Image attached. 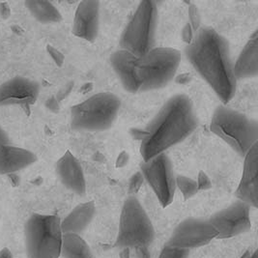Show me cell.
I'll list each match as a JSON object with an SVG mask.
<instances>
[{"label":"cell","mask_w":258,"mask_h":258,"mask_svg":"<svg viewBox=\"0 0 258 258\" xmlns=\"http://www.w3.org/2000/svg\"><path fill=\"white\" fill-rule=\"evenodd\" d=\"M39 95V85L24 78H14L0 85V106L34 104Z\"/></svg>","instance_id":"12"},{"label":"cell","mask_w":258,"mask_h":258,"mask_svg":"<svg viewBox=\"0 0 258 258\" xmlns=\"http://www.w3.org/2000/svg\"><path fill=\"white\" fill-rule=\"evenodd\" d=\"M100 21V2L93 0L82 1L75 13L73 32L88 42H92L98 36Z\"/></svg>","instance_id":"14"},{"label":"cell","mask_w":258,"mask_h":258,"mask_svg":"<svg viewBox=\"0 0 258 258\" xmlns=\"http://www.w3.org/2000/svg\"><path fill=\"white\" fill-rule=\"evenodd\" d=\"M94 216L95 205L92 201L78 205L63 221H61L63 234L74 233L81 235L91 223Z\"/></svg>","instance_id":"18"},{"label":"cell","mask_w":258,"mask_h":258,"mask_svg":"<svg viewBox=\"0 0 258 258\" xmlns=\"http://www.w3.org/2000/svg\"><path fill=\"white\" fill-rule=\"evenodd\" d=\"M198 126L191 100L187 95L171 97L154 118L141 145L143 162L164 154L184 141Z\"/></svg>","instance_id":"3"},{"label":"cell","mask_w":258,"mask_h":258,"mask_svg":"<svg viewBox=\"0 0 258 258\" xmlns=\"http://www.w3.org/2000/svg\"><path fill=\"white\" fill-rule=\"evenodd\" d=\"M120 258H131V253H130V248H122L120 251Z\"/></svg>","instance_id":"27"},{"label":"cell","mask_w":258,"mask_h":258,"mask_svg":"<svg viewBox=\"0 0 258 258\" xmlns=\"http://www.w3.org/2000/svg\"><path fill=\"white\" fill-rule=\"evenodd\" d=\"M181 53L175 48L155 47L137 56L119 48L110 56V64L123 87L131 93L160 89L176 75Z\"/></svg>","instance_id":"1"},{"label":"cell","mask_w":258,"mask_h":258,"mask_svg":"<svg viewBox=\"0 0 258 258\" xmlns=\"http://www.w3.org/2000/svg\"><path fill=\"white\" fill-rule=\"evenodd\" d=\"M37 161L35 154L27 149L7 144L0 148V175H9L24 169Z\"/></svg>","instance_id":"16"},{"label":"cell","mask_w":258,"mask_h":258,"mask_svg":"<svg viewBox=\"0 0 258 258\" xmlns=\"http://www.w3.org/2000/svg\"><path fill=\"white\" fill-rule=\"evenodd\" d=\"M9 144V138L7 134L4 132V130L0 127V148Z\"/></svg>","instance_id":"23"},{"label":"cell","mask_w":258,"mask_h":258,"mask_svg":"<svg viewBox=\"0 0 258 258\" xmlns=\"http://www.w3.org/2000/svg\"><path fill=\"white\" fill-rule=\"evenodd\" d=\"M185 53L223 105L227 104L235 95L237 81L226 40L211 27H201L185 48Z\"/></svg>","instance_id":"2"},{"label":"cell","mask_w":258,"mask_h":258,"mask_svg":"<svg viewBox=\"0 0 258 258\" xmlns=\"http://www.w3.org/2000/svg\"><path fill=\"white\" fill-rule=\"evenodd\" d=\"M217 238L218 231L208 219L188 218L177 225L167 245L189 250L206 246Z\"/></svg>","instance_id":"10"},{"label":"cell","mask_w":258,"mask_h":258,"mask_svg":"<svg viewBox=\"0 0 258 258\" xmlns=\"http://www.w3.org/2000/svg\"><path fill=\"white\" fill-rule=\"evenodd\" d=\"M141 168L143 176L162 206H168L173 200L176 188V181L169 158L164 153L158 155L149 161H145Z\"/></svg>","instance_id":"9"},{"label":"cell","mask_w":258,"mask_h":258,"mask_svg":"<svg viewBox=\"0 0 258 258\" xmlns=\"http://www.w3.org/2000/svg\"><path fill=\"white\" fill-rule=\"evenodd\" d=\"M236 81L255 78L258 74L257 31L249 38L233 64Z\"/></svg>","instance_id":"17"},{"label":"cell","mask_w":258,"mask_h":258,"mask_svg":"<svg viewBox=\"0 0 258 258\" xmlns=\"http://www.w3.org/2000/svg\"><path fill=\"white\" fill-rule=\"evenodd\" d=\"M154 238V226L145 209L137 198L129 197L122 207L116 245L122 248L147 247Z\"/></svg>","instance_id":"8"},{"label":"cell","mask_w":258,"mask_h":258,"mask_svg":"<svg viewBox=\"0 0 258 258\" xmlns=\"http://www.w3.org/2000/svg\"><path fill=\"white\" fill-rule=\"evenodd\" d=\"M0 258H14V255L8 247H4L0 251Z\"/></svg>","instance_id":"25"},{"label":"cell","mask_w":258,"mask_h":258,"mask_svg":"<svg viewBox=\"0 0 258 258\" xmlns=\"http://www.w3.org/2000/svg\"><path fill=\"white\" fill-rule=\"evenodd\" d=\"M25 6L36 20L43 24L59 23L62 20L57 8L49 1L28 0L25 1Z\"/></svg>","instance_id":"20"},{"label":"cell","mask_w":258,"mask_h":258,"mask_svg":"<svg viewBox=\"0 0 258 258\" xmlns=\"http://www.w3.org/2000/svg\"><path fill=\"white\" fill-rule=\"evenodd\" d=\"M137 254H138V257L140 258H149V252L147 250V247L145 246H140V247H137Z\"/></svg>","instance_id":"24"},{"label":"cell","mask_w":258,"mask_h":258,"mask_svg":"<svg viewBox=\"0 0 258 258\" xmlns=\"http://www.w3.org/2000/svg\"><path fill=\"white\" fill-rule=\"evenodd\" d=\"M210 128L241 157L258 143L257 121L224 105L215 109Z\"/></svg>","instance_id":"4"},{"label":"cell","mask_w":258,"mask_h":258,"mask_svg":"<svg viewBox=\"0 0 258 258\" xmlns=\"http://www.w3.org/2000/svg\"><path fill=\"white\" fill-rule=\"evenodd\" d=\"M8 176L10 177V180L12 182V185L14 187H17L19 185V176L16 175V173H12V174H9Z\"/></svg>","instance_id":"26"},{"label":"cell","mask_w":258,"mask_h":258,"mask_svg":"<svg viewBox=\"0 0 258 258\" xmlns=\"http://www.w3.org/2000/svg\"><path fill=\"white\" fill-rule=\"evenodd\" d=\"M250 258H258L257 250H255V251L250 255Z\"/></svg>","instance_id":"29"},{"label":"cell","mask_w":258,"mask_h":258,"mask_svg":"<svg viewBox=\"0 0 258 258\" xmlns=\"http://www.w3.org/2000/svg\"><path fill=\"white\" fill-rule=\"evenodd\" d=\"M56 171L60 181L66 188L79 196L85 194L86 181L82 164L70 151H67L59 159Z\"/></svg>","instance_id":"15"},{"label":"cell","mask_w":258,"mask_h":258,"mask_svg":"<svg viewBox=\"0 0 258 258\" xmlns=\"http://www.w3.org/2000/svg\"><path fill=\"white\" fill-rule=\"evenodd\" d=\"M11 15V9L7 2L0 3V17L2 19H8Z\"/></svg>","instance_id":"22"},{"label":"cell","mask_w":258,"mask_h":258,"mask_svg":"<svg viewBox=\"0 0 258 258\" xmlns=\"http://www.w3.org/2000/svg\"><path fill=\"white\" fill-rule=\"evenodd\" d=\"M61 255L64 258H94L87 243L81 235L64 233Z\"/></svg>","instance_id":"19"},{"label":"cell","mask_w":258,"mask_h":258,"mask_svg":"<svg viewBox=\"0 0 258 258\" xmlns=\"http://www.w3.org/2000/svg\"><path fill=\"white\" fill-rule=\"evenodd\" d=\"M250 255H251V253H250L249 251H246V252L241 256V258H250Z\"/></svg>","instance_id":"28"},{"label":"cell","mask_w":258,"mask_h":258,"mask_svg":"<svg viewBox=\"0 0 258 258\" xmlns=\"http://www.w3.org/2000/svg\"><path fill=\"white\" fill-rule=\"evenodd\" d=\"M188 253H189V250L187 249L177 248V247L166 245L163 248L159 258H188Z\"/></svg>","instance_id":"21"},{"label":"cell","mask_w":258,"mask_h":258,"mask_svg":"<svg viewBox=\"0 0 258 258\" xmlns=\"http://www.w3.org/2000/svg\"><path fill=\"white\" fill-rule=\"evenodd\" d=\"M208 220L218 231L217 239H229L250 229V206L237 200L228 207L215 213Z\"/></svg>","instance_id":"11"},{"label":"cell","mask_w":258,"mask_h":258,"mask_svg":"<svg viewBox=\"0 0 258 258\" xmlns=\"http://www.w3.org/2000/svg\"><path fill=\"white\" fill-rule=\"evenodd\" d=\"M120 98L110 92L90 96L71 109V125L76 131L101 132L109 129L117 118Z\"/></svg>","instance_id":"5"},{"label":"cell","mask_w":258,"mask_h":258,"mask_svg":"<svg viewBox=\"0 0 258 258\" xmlns=\"http://www.w3.org/2000/svg\"><path fill=\"white\" fill-rule=\"evenodd\" d=\"M157 21V3L152 0L140 2L122 33L120 48L137 56L151 50L155 47Z\"/></svg>","instance_id":"7"},{"label":"cell","mask_w":258,"mask_h":258,"mask_svg":"<svg viewBox=\"0 0 258 258\" xmlns=\"http://www.w3.org/2000/svg\"><path fill=\"white\" fill-rule=\"evenodd\" d=\"M63 231L56 215L33 214L25 223V246L28 258H58Z\"/></svg>","instance_id":"6"},{"label":"cell","mask_w":258,"mask_h":258,"mask_svg":"<svg viewBox=\"0 0 258 258\" xmlns=\"http://www.w3.org/2000/svg\"><path fill=\"white\" fill-rule=\"evenodd\" d=\"M236 197L250 207L258 206V143L244 157L243 174Z\"/></svg>","instance_id":"13"}]
</instances>
